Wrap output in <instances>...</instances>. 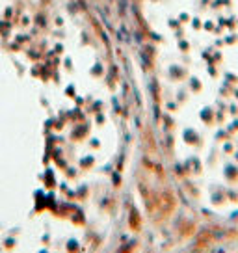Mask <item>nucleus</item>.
Instances as JSON below:
<instances>
[]
</instances>
